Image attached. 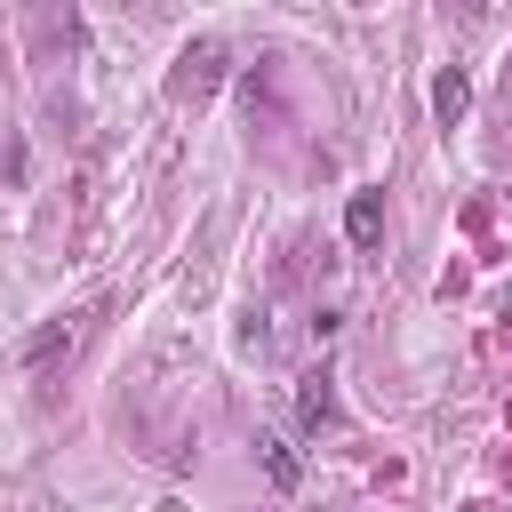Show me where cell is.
I'll return each mask as SVG.
<instances>
[{
  "label": "cell",
  "mask_w": 512,
  "mask_h": 512,
  "mask_svg": "<svg viewBox=\"0 0 512 512\" xmlns=\"http://www.w3.org/2000/svg\"><path fill=\"white\" fill-rule=\"evenodd\" d=\"M216 80H224V48H216V40H192V48L176 56V72H168L176 96H208Z\"/></svg>",
  "instance_id": "6da1fadb"
},
{
  "label": "cell",
  "mask_w": 512,
  "mask_h": 512,
  "mask_svg": "<svg viewBox=\"0 0 512 512\" xmlns=\"http://www.w3.org/2000/svg\"><path fill=\"white\" fill-rule=\"evenodd\" d=\"M336 416H344V408H336V376H328V368H312V376L296 384V424H304V432H328Z\"/></svg>",
  "instance_id": "7a4b0ae2"
},
{
  "label": "cell",
  "mask_w": 512,
  "mask_h": 512,
  "mask_svg": "<svg viewBox=\"0 0 512 512\" xmlns=\"http://www.w3.org/2000/svg\"><path fill=\"white\" fill-rule=\"evenodd\" d=\"M80 320H88V312H64V320L32 328V336H24V368H48L56 352H72V344H80Z\"/></svg>",
  "instance_id": "3957f363"
},
{
  "label": "cell",
  "mask_w": 512,
  "mask_h": 512,
  "mask_svg": "<svg viewBox=\"0 0 512 512\" xmlns=\"http://www.w3.org/2000/svg\"><path fill=\"white\" fill-rule=\"evenodd\" d=\"M464 104H472V80H464L456 64H440V72H432V112H440V128H456Z\"/></svg>",
  "instance_id": "277c9868"
},
{
  "label": "cell",
  "mask_w": 512,
  "mask_h": 512,
  "mask_svg": "<svg viewBox=\"0 0 512 512\" xmlns=\"http://www.w3.org/2000/svg\"><path fill=\"white\" fill-rule=\"evenodd\" d=\"M344 232H352V248H376V232H384V192H376V184H368V192H352Z\"/></svg>",
  "instance_id": "5b68a950"
},
{
  "label": "cell",
  "mask_w": 512,
  "mask_h": 512,
  "mask_svg": "<svg viewBox=\"0 0 512 512\" xmlns=\"http://www.w3.org/2000/svg\"><path fill=\"white\" fill-rule=\"evenodd\" d=\"M256 448H264V472H272V488L288 496V488L304 480V464H296V448H288V440H256Z\"/></svg>",
  "instance_id": "8992f818"
}]
</instances>
